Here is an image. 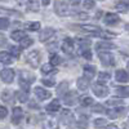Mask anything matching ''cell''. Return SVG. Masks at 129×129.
Wrapping results in <instances>:
<instances>
[{"instance_id":"6da1fadb","label":"cell","mask_w":129,"mask_h":129,"mask_svg":"<svg viewBox=\"0 0 129 129\" xmlns=\"http://www.w3.org/2000/svg\"><path fill=\"white\" fill-rule=\"evenodd\" d=\"M35 81V75L28 71H19V87L23 92L28 93L30 92V85Z\"/></svg>"},{"instance_id":"7a4b0ae2","label":"cell","mask_w":129,"mask_h":129,"mask_svg":"<svg viewBox=\"0 0 129 129\" xmlns=\"http://www.w3.org/2000/svg\"><path fill=\"white\" fill-rule=\"evenodd\" d=\"M40 59H41V53L39 50H31V52L27 53V56H26L27 63L30 64L31 67H34V69H36L39 66Z\"/></svg>"},{"instance_id":"3957f363","label":"cell","mask_w":129,"mask_h":129,"mask_svg":"<svg viewBox=\"0 0 129 129\" xmlns=\"http://www.w3.org/2000/svg\"><path fill=\"white\" fill-rule=\"evenodd\" d=\"M54 12L59 17H66L70 14V7L67 2H56L54 3Z\"/></svg>"},{"instance_id":"277c9868","label":"cell","mask_w":129,"mask_h":129,"mask_svg":"<svg viewBox=\"0 0 129 129\" xmlns=\"http://www.w3.org/2000/svg\"><path fill=\"white\" fill-rule=\"evenodd\" d=\"M98 57L103 66H115V63H116L115 57L110 52H98Z\"/></svg>"},{"instance_id":"5b68a950","label":"cell","mask_w":129,"mask_h":129,"mask_svg":"<svg viewBox=\"0 0 129 129\" xmlns=\"http://www.w3.org/2000/svg\"><path fill=\"white\" fill-rule=\"evenodd\" d=\"M14 70L12 69H3L2 71H0V78H2V80L7 84H10L13 80H14Z\"/></svg>"},{"instance_id":"8992f818","label":"cell","mask_w":129,"mask_h":129,"mask_svg":"<svg viewBox=\"0 0 129 129\" xmlns=\"http://www.w3.org/2000/svg\"><path fill=\"white\" fill-rule=\"evenodd\" d=\"M63 98H64V103L67 106H74L79 102V94L75 90H69V93L64 95Z\"/></svg>"},{"instance_id":"52a82bcc","label":"cell","mask_w":129,"mask_h":129,"mask_svg":"<svg viewBox=\"0 0 129 129\" xmlns=\"http://www.w3.org/2000/svg\"><path fill=\"white\" fill-rule=\"evenodd\" d=\"M92 89H93V93L97 97H100V98H105L109 94V88L106 85H102V84H94Z\"/></svg>"},{"instance_id":"ba28073f","label":"cell","mask_w":129,"mask_h":129,"mask_svg":"<svg viewBox=\"0 0 129 129\" xmlns=\"http://www.w3.org/2000/svg\"><path fill=\"white\" fill-rule=\"evenodd\" d=\"M116 48V44H114V43L111 41H98L95 44V49L98 50V52H105V50H110V49H115Z\"/></svg>"},{"instance_id":"9c48e42d","label":"cell","mask_w":129,"mask_h":129,"mask_svg":"<svg viewBox=\"0 0 129 129\" xmlns=\"http://www.w3.org/2000/svg\"><path fill=\"white\" fill-rule=\"evenodd\" d=\"M61 120L66 124V125H71L75 123V119H74V114L69 110H62L61 112Z\"/></svg>"},{"instance_id":"30bf717a","label":"cell","mask_w":129,"mask_h":129,"mask_svg":"<svg viewBox=\"0 0 129 129\" xmlns=\"http://www.w3.org/2000/svg\"><path fill=\"white\" fill-rule=\"evenodd\" d=\"M61 48H62V50L66 53V54H72L74 53V40L70 39V38H66L63 40Z\"/></svg>"},{"instance_id":"8fae6325","label":"cell","mask_w":129,"mask_h":129,"mask_svg":"<svg viewBox=\"0 0 129 129\" xmlns=\"http://www.w3.org/2000/svg\"><path fill=\"white\" fill-rule=\"evenodd\" d=\"M53 35H54V30L50 28V27H47L44 30H41L40 31V34H39V40L41 43H45L47 40H49Z\"/></svg>"},{"instance_id":"7c38bea8","label":"cell","mask_w":129,"mask_h":129,"mask_svg":"<svg viewBox=\"0 0 129 129\" xmlns=\"http://www.w3.org/2000/svg\"><path fill=\"white\" fill-rule=\"evenodd\" d=\"M125 112V109L124 107H115V109H111L109 111H106L107 116L110 117V119H117V117L123 116Z\"/></svg>"},{"instance_id":"4fadbf2b","label":"cell","mask_w":129,"mask_h":129,"mask_svg":"<svg viewBox=\"0 0 129 129\" xmlns=\"http://www.w3.org/2000/svg\"><path fill=\"white\" fill-rule=\"evenodd\" d=\"M23 119V111L21 107H14L13 114H12V123L13 124H19L21 120Z\"/></svg>"},{"instance_id":"5bb4252c","label":"cell","mask_w":129,"mask_h":129,"mask_svg":"<svg viewBox=\"0 0 129 129\" xmlns=\"http://www.w3.org/2000/svg\"><path fill=\"white\" fill-rule=\"evenodd\" d=\"M35 95L39 98V101H44V100H48V98H50V92H48V90H45L44 88H40V87H36L35 88Z\"/></svg>"},{"instance_id":"9a60e30c","label":"cell","mask_w":129,"mask_h":129,"mask_svg":"<svg viewBox=\"0 0 129 129\" xmlns=\"http://www.w3.org/2000/svg\"><path fill=\"white\" fill-rule=\"evenodd\" d=\"M119 21H120L119 16L115 14V13H107V14L105 16V23H106V25H109V26H114V25H116L117 22H119Z\"/></svg>"},{"instance_id":"2e32d148","label":"cell","mask_w":129,"mask_h":129,"mask_svg":"<svg viewBox=\"0 0 129 129\" xmlns=\"http://www.w3.org/2000/svg\"><path fill=\"white\" fill-rule=\"evenodd\" d=\"M14 92L12 90V89H4L3 92H2V100L4 101V102H7V103H12V101H13V98H14Z\"/></svg>"},{"instance_id":"e0dca14e","label":"cell","mask_w":129,"mask_h":129,"mask_svg":"<svg viewBox=\"0 0 129 129\" xmlns=\"http://www.w3.org/2000/svg\"><path fill=\"white\" fill-rule=\"evenodd\" d=\"M83 70H84V78H85V79L90 80V79L94 78V75H95V67H94V66H90V64H85Z\"/></svg>"},{"instance_id":"ac0fdd59","label":"cell","mask_w":129,"mask_h":129,"mask_svg":"<svg viewBox=\"0 0 129 129\" xmlns=\"http://www.w3.org/2000/svg\"><path fill=\"white\" fill-rule=\"evenodd\" d=\"M115 78H116V81L119 83H126L129 80V74L125 70H117L115 74Z\"/></svg>"},{"instance_id":"d6986e66","label":"cell","mask_w":129,"mask_h":129,"mask_svg":"<svg viewBox=\"0 0 129 129\" xmlns=\"http://www.w3.org/2000/svg\"><path fill=\"white\" fill-rule=\"evenodd\" d=\"M72 28H79V30H84V31H89L90 34L92 32H97V31H101L102 28L95 26V25H81V26H71Z\"/></svg>"},{"instance_id":"ffe728a7","label":"cell","mask_w":129,"mask_h":129,"mask_svg":"<svg viewBox=\"0 0 129 129\" xmlns=\"http://www.w3.org/2000/svg\"><path fill=\"white\" fill-rule=\"evenodd\" d=\"M67 93H69V83L67 81L59 83L58 88H57V95L58 97H64Z\"/></svg>"},{"instance_id":"44dd1931","label":"cell","mask_w":129,"mask_h":129,"mask_svg":"<svg viewBox=\"0 0 129 129\" xmlns=\"http://www.w3.org/2000/svg\"><path fill=\"white\" fill-rule=\"evenodd\" d=\"M0 62L4 63V64H12L13 57L10 56L8 52H0Z\"/></svg>"},{"instance_id":"7402d4cb","label":"cell","mask_w":129,"mask_h":129,"mask_svg":"<svg viewBox=\"0 0 129 129\" xmlns=\"http://www.w3.org/2000/svg\"><path fill=\"white\" fill-rule=\"evenodd\" d=\"M59 107H61L59 101H58V100H53V101L47 106V111H48V112H57V111L59 110Z\"/></svg>"},{"instance_id":"603a6c76","label":"cell","mask_w":129,"mask_h":129,"mask_svg":"<svg viewBox=\"0 0 129 129\" xmlns=\"http://www.w3.org/2000/svg\"><path fill=\"white\" fill-rule=\"evenodd\" d=\"M76 84H78V88H79L80 90H87V89L89 88L90 81H89L88 79H85V78H79Z\"/></svg>"},{"instance_id":"cb8c5ba5","label":"cell","mask_w":129,"mask_h":129,"mask_svg":"<svg viewBox=\"0 0 129 129\" xmlns=\"http://www.w3.org/2000/svg\"><path fill=\"white\" fill-rule=\"evenodd\" d=\"M0 13H2V14H7V16H13V17H22V13L17 12V10L8 9V8H2V7H0Z\"/></svg>"},{"instance_id":"d4e9b609","label":"cell","mask_w":129,"mask_h":129,"mask_svg":"<svg viewBox=\"0 0 129 129\" xmlns=\"http://www.w3.org/2000/svg\"><path fill=\"white\" fill-rule=\"evenodd\" d=\"M10 38L16 41H21L26 38V32L25 31H21V30H17V31H13L12 34H10Z\"/></svg>"},{"instance_id":"484cf974","label":"cell","mask_w":129,"mask_h":129,"mask_svg":"<svg viewBox=\"0 0 129 129\" xmlns=\"http://www.w3.org/2000/svg\"><path fill=\"white\" fill-rule=\"evenodd\" d=\"M90 35H92V36H98V38H105V39L116 36L115 34H112V32H107V31H103V30H101V31H97V32H92Z\"/></svg>"},{"instance_id":"4316f807","label":"cell","mask_w":129,"mask_h":129,"mask_svg":"<svg viewBox=\"0 0 129 129\" xmlns=\"http://www.w3.org/2000/svg\"><path fill=\"white\" fill-rule=\"evenodd\" d=\"M43 129H58V123L56 120H45L43 123Z\"/></svg>"},{"instance_id":"83f0119b","label":"cell","mask_w":129,"mask_h":129,"mask_svg":"<svg viewBox=\"0 0 129 129\" xmlns=\"http://www.w3.org/2000/svg\"><path fill=\"white\" fill-rule=\"evenodd\" d=\"M57 70L52 66L50 63H47V64H43L41 66V72L44 74V75H52V74H54Z\"/></svg>"},{"instance_id":"f1b7e54d","label":"cell","mask_w":129,"mask_h":129,"mask_svg":"<svg viewBox=\"0 0 129 129\" xmlns=\"http://www.w3.org/2000/svg\"><path fill=\"white\" fill-rule=\"evenodd\" d=\"M116 94L120 95L121 98H126V97H129V87H120V88H116Z\"/></svg>"},{"instance_id":"f546056e","label":"cell","mask_w":129,"mask_h":129,"mask_svg":"<svg viewBox=\"0 0 129 129\" xmlns=\"http://www.w3.org/2000/svg\"><path fill=\"white\" fill-rule=\"evenodd\" d=\"M111 79V74L110 72H100V75H98V80H100V84H105V83H107Z\"/></svg>"},{"instance_id":"4dcf8cb0","label":"cell","mask_w":129,"mask_h":129,"mask_svg":"<svg viewBox=\"0 0 129 129\" xmlns=\"http://www.w3.org/2000/svg\"><path fill=\"white\" fill-rule=\"evenodd\" d=\"M25 28L30 30V31H39L40 23L39 22H27V23H25Z\"/></svg>"},{"instance_id":"1f68e13d","label":"cell","mask_w":129,"mask_h":129,"mask_svg":"<svg viewBox=\"0 0 129 129\" xmlns=\"http://www.w3.org/2000/svg\"><path fill=\"white\" fill-rule=\"evenodd\" d=\"M109 106H111V107H121L123 106V101L120 100V98H111V100H109L106 102Z\"/></svg>"},{"instance_id":"d6a6232c","label":"cell","mask_w":129,"mask_h":129,"mask_svg":"<svg viewBox=\"0 0 129 129\" xmlns=\"http://www.w3.org/2000/svg\"><path fill=\"white\" fill-rule=\"evenodd\" d=\"M19 44H21V48H22V49H26V48H28V47H31L32 44H34V40H32L31 38L26 36L23 40L19 41Z\"/></svg>"},{"instance_id":"836d02e7","label":"cell","mask_w":129,"mask_h":129,"mask_svg":"<svg viewBox=\"0 0 129 129\" xmlns=\"http://www.w3.org/2000/svg\"><path fill=\"white\" fill-rule=\"evenodd\" d=\"M49 61H50V64H52V66H56V64H59V63L62 62L61 57H59L58 54H56V53H52Z\"/></svg>"},{"instance_id":"e575fe53","label":"cell","mask_w":129,"mask_h":129,"mask_svg":"<svg viewBox=\"0 0 129 129\" xmlns=\"http://www.w3.org/2000/svg\"><path fill=\"white\" fill-rule=\"evenodd\" d=\"M116 9L119 10V12H126V9H129V3H126V2L116 3Z\"/></svg>"},{"instance_id":"d590c367","label":"cell","mask_w":129,"mask_h":129,"mask_svg":"<svg viewBox=\"0 0 129 129\" xmlns=\"http://www.w3.org/2000/svg\"><path fill=\"white\" fill-rule=\"evenodd\" d=\"M16 95H17V98H18L19 102H27V101H28V93H26V92H23V90L18 92Z\"/></svg>"},{"instance_id":"8d00e7d4","label":"cell","mask_w":129,"mask_h":129,"mask_svg":"<svg viewBox=\"0 0 129 129\" xmlns=\"http://www.w3.org/2000/svg\"><path fill=\"white\" fill-rule=\"evenodd\" d=\"M9 54L12 56V57H14V58H18L19 57V54H21V50H19V48L18 47H9Z\"/></svg>"},{"instance_id":"74e56055","label":"cell","mask_w":129,"mask_h":129,"mask_svg":"<svg viewBox=\"0 0 129 129\" xmlns=\"http://www.w3.org/2000/svg\"><path fill=\"white\" fill-rule=\"evenodd\" d=\"M78 126H79L80 129H85V128L88 126V117L85 116V115H81V116H80V120H79Z\"/></svg>"},{"instance_id":"f35d334b","label":"cell","mask_w":129,"mask_h":129,"mask_svg":"<svg viewBox=\"0 0 129 129\" xmlns=\"http://www.w3.org/2000/svg\"><path fill=\"white\" fill-rule=\"evenodd\" d=\"M93 98H90V97H83V98L80 100V103H81V106H84V107H87V106H92L93 105Z\"/></svg>"},{"instance_id":"ab89813d","label":"cell","mask_w":129,"mask_h":129,"mask_svg":"<svg viewBox=\"0 0 129 129\" xmlns=\"http://www.w3.org/2000/svg\"><path fill=\"white\" fill-rule=\"evenodd\" d=\"M39 5H40L39 2H28L27 3V7H28V9L31 10V12H38V10H39Z\"/></svg>"},{"instance_id":"60d3db41","label":"cell","mask_w":129,"mask_h":129,"mask_svg":"<svg viewBox=\"0 0 129 129\" xmlns=\"http://www.w3.org/2000/svg\"><path fill=\"white\" fill-rule=\"evenodd\" d=\"M94 126L95 128H106L107 126V121L105 119H95L94 120Z\"/></svg>"},{"instance_id":"b9f144b4","label":"cell","mask_w":129,"mask_h":129,"mask_svg":"<svg viewBox=\"0 0 129 129\" xmlns=\"http://www.w3.org/2000/svg\"><path fill=\"white\" fill-rule=\"evenodd\" d=\"M8 27H9V19L5 17H2L0 18V30H5Z\"/></svg>"},{"instance_id":"7bdbcfd3","label":"cell","mask_w":129,"mask_h":129,"mask_svg":"<svg viewBox=\"0 0 129 129\" xmlns=\"http://www.w3.org/2000/svg\"><path fill=\"white\" fill-rule=\"evenodd\" d=\"M92 111L93 112H101V114H106V109L102 105H94L92 107Z\"/></svg>"},{"instance_id":"ee69618b","label":"cell","mask_w":129,"mask_h":129,"mask_svg":"<svg viewBox=\"0 0 129 129\" xmlns=\"http://www.w3.org/2000/svg\"><path fill=\"white\" fill-rule=\"evenodd\" d=\"M41 83L44 84L45 87H49V88H50V87H54V84H56V81L53 80V79H43Z\"/></svg>"},{"instance_id":"f6af8a7d","label":"cell","mask_w":129,"mask_h":129,"mask_svg":"<svg viewBox=\"0 0 129 129\" xmlns=\"http://www.w3.org/2000/svg\"><path fill=\"white\" fill-rule=\"evenodd\" d=\"M7 115H8V110H7V107L0 106V119H4V117H7Z\"/></svg>"},{"instance_id":"bcb514c9","label":"cell","mask_w":129,"mask_h":129,"mask_svg":"<svg viewBox=\"0 0 129 129\" xmlns=\"http://www.w3.org/2000/svg\"><path fill=\"white\" fill-rule=\"evenodd\" d=\"M83 5H84V8L85 9H90V8H94V5H95V2H83Z\"/></svg>"},{"instance_id":"7dc6e473","label":"cell","mask_w":129,"mask_h":129,"mask_svg":"<svg viewBox=\"0 0 129 129\" xmlns=\"http://www.w3.org/2000/svg\"><path fill=\"white\" fill-rule=\"evenodd\" d=\"M80 54L84 57V58H87V59H90L92 58V53H90V50L88 49V50H84V52H81Z\"/></svg>"},{"instance_id":"c3c4849f","label":"cell","mask_w":129,"mask_h":129,"mask_svg":"<svg viewBox=\"0 0 129 129\" xmlns=\"http://www.w3.org/2000/svg\"><path fill=\"white\" fill-rule=\"evenodd\" d=\"M76 18H79V19H88L89 16L87 13H76Z\"/></svg>"},{"instance_id":"681fc988","label":"cell","mask_w":129,"mask_h":129,"mask_svg":"<svg viewBox=\"0 0 129 129\" xmlns=\"http://www.w3.org/2000/svg\"><path fill=\"white\" fill-rule=\"evenodd\" d=\"M5 44H7V38L3 34H0V47H3Z\"/></svg>"},{"instance_id":"f907efd6","label":"cell","mask_w":129,"mask_h":129,"mask_svg":"<svg viewBox=\"0 0 129 129\" xmlns=\"http://www.w3.org/2000/svg\"><path fill=\"white\" fill-rule=\"evenodd\" d=\"M28 106L31 107V109H39V106H38L34 101H30V102H28Z\"/></svg>"},{"instance_id":"816d5d0a","label":"cell","mask_w":129,"mask_h":129,"mask_svg":"<svg viewBox=\"0 0 129 129\" xmlns=\"http://www.w3.org/2000/svg\"><path fill=\"white\" fill-rule=\"evenodd\" d=\"M105 129H119V128H117L116 125H107Z\"/></svg>"},{"instance_id":"f5cc1de1","label":"cell","mask_w":129,"mask_h":129,"mask_svg":"<svg viewBox=\"0 0 129 129\" xmlns=\"http://www.w3.org/2000/svg\"><path fill=\"white\" fill-rule=\"evenodd\" d=\"M125 28H126V30L129 31V25H126V26H125Z\"/></svg>"},{"instance_id":"db71d44e","label":"cell","mask_w":129,"mask_h":129,"mask_svg":"<svg viewBox=\"0 0 129 129\" xmlns=\"http://www.w3.org/2000/svg\"><path fill=\"white\" fill-rule=\"evenodd\" d=\"M126 67H128V70H129V62H128V64H126Z\"/></svg>"}]
</instances>
